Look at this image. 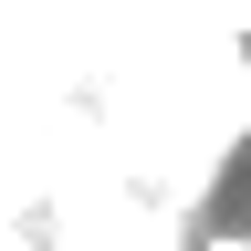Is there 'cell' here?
Returning <instances> with one entry per match:
<instances>
[{
    "label": "cell",
    "mask_w": 251,
    "mask_h": 251,
    "mask_svg": "<svg viewBox=\"0 0 251 251\" xmlns=\"http://www.w3.org/2000/svg\"><path fill=\"white\" fill-rule=\"evenodd\" d=\"M199 251H251V230H209V241H199Z\"/></svg>",
    "instance_id": "cell-1"
}]
</instances>
